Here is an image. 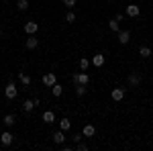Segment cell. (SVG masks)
Segmentation results:
<instances>
[{
    "label": "cell",
    "instance_id": "603a6c76",
    "mask_svg": "<svg viewBox=\"0 0 153 151\" xmlns=\"http://www.w3.org/2000/svg\"><path fill=\"white\" fill-rule=\"evenodd\" d=\"M76 94H78V96H84V94H86V86H84V84H76Z\"/></svg>",
    "mask_w": 153,
    "mask_h": 151
},
{
    "label": "cell",
    "instance_id": "f1b7e54d",
    "mask_svg": "<svg viewBox=\"0 0 153 151\" xmlns=\"http://www.w3.org/2000/svg\"><path fill=\"white\" fill-rule=\"evenodd\" d=\"M0 37H2V31H0Z\"/></svg>",
    "mask_w": 153,
    "mask_h": 151
},
{
    "label": "cell",
    "instance_id": "e0dca14e",
    "mask_svg": "<svg viewBox=\"0 0 153 151\" xmlns=\"http://www.w3.org/2000/svg\"><path fill=\"white\" fill-rule=\"evenodd\" d=\"M2 123H4V127H12V125L16 123V118H14V115H6Z\"/></svg>",
    "mask_w": 153,
    "mask_h": 151
},
{
    "label": "cell",
    "instance_id": "6da1fadb",
    "mask_svg": "<svg viewBox=\"0 0 153 151\" xmlns=\"http://www.w3.org/2000/svg\"><path fill=\"white\" fill-rule=\"evenodd\" d=\"M71 82H74V84H84V86H88V82H90V76H88V74H74V76H71Z\"/></svg>",
    "mask_w": 153,
    "mask_h": 151
},
{
    "label": "cell",
    "instance_id": "4fadbf2b",
    "mask_svg": "<svg viewBox=\"0 0 153 151\" xmlns=\"http://www.w3.org/2000/svg\"><path fill=\"white\" fill-rule=\"evenodd\" d=\"M43 123H47V125L55 123V115H53L51 110H45V112H43Z\"/></svg>",
    "mask_w": 153,
    "mask_h": 151
},
{
    "label": "cell",
    "instance_id": "484cf974",
    "mask_svg": "<svg viewBox=\"0 0 153 151\" xmlns=\"http://www.w3.org/2000/svg\"><path fill=\"white\" fill-rule=\"evenodd\" d=\"M76 149H80V151H86V149H88V145H86V143H76Z\"/></svg>",
    "mask_w": 153,
    "mask_h": 151
},
{
    "label": "cell",
    "instance_id": "7a4b0ae2",
    "mask_svg": "<svg viewBox=\"0 0 153 151\" xmlns=\"http://www.w3.org/2000/svg\"><path fill=\"white\" fill-rule=\"evenodd\" d=\"M4 94H6L8 100H14V98H16V84H14V82H8L6 88H4Z\"/></svg>",
    "mask_w": 153,
    "mask_h": 151
},
{
    "label": "cell",
    "instance_id": "5bb4252c",
    "mask_svg": "<svg viewBox=\"0 0 153 151\" xmlns=\"http://www.w3.org/2000/svg\"><path fill=\"white\" fill-rule=\"evenodd\" d=\"M35 106H37L35 100H23V110H25V112H31Z\"/></svg>",
    "mask_w": 153,
    "mask_h": 151
},
{
    "label": "cell",
    "instance_id": "9c48e42d",
    "mask_svg": "<svg viewBox=\"0 0 153 151\" xmlns=\"http://www.w3.org/2000/svg\"><path fill=\"white\" fill-rule=\"evenodd\" d=\"M25 45H27V49H37V47H39V39H37L35 35H29V39H27Z\"/></svg>",
    "mask_w": 153,
    "mask_h": 151
},
{
    "label": "cell",
    "instance_id": "ba28073f",
    "mask_svg": "<svg viewBox=\"0 0 153 151\" xmlns=\"http://www.w3.org/2000/svg\"><path fill=\"white\" fill-rule=\"evenodd\" d=\"M118 41L120 45H127L131 41V31H118Z\"/></svg>",
    "mask_w": 153,
    "mask_h": 151
},
{
    "label": "cell",
    "instance_id": "2e32d148",
    "mask_svg": "<svg viewBox=\"0 0 153 151\" xmlns=\"http://www.w3.org/2000/svg\"><path fill=\"white\" fill-rule=\"evenodd\" d=\"M59 129H61V131H70L71 129L70 118H61V121H59Z\"/></svg>",
    "mask_w": 153,
    "mask_h": 151
},
{
    "label": "cell",
    "instance_id": "5b68a950",
    "mask_svg": "<svg viewBox=\"0 0 153 151\" xmlns=\"http://www.w3.org/2000/svg\"><path fill=\"white\" fill-rule=\"evenodd\" d=\"M12 139H14V135H12L10 131H4V133L0 135V143H2L4 147H8V145L12 143Z\"/></svg>",
    "mask_w": 153,
    "mask_h": 151
},
{
    "label": "cell",
    "instance_id": "52a82bcc",
    "mask_svg": "<svg viewBox=\"0 0 153 151\" xmlns=\"http://www.w3.org/2000/svg\"><path fill=\"white\" fill-rule=\"evenodd\" d=\"M110 96H112L114 102H120V100L125 98V88H114V90L110 92Z\"/></svg>",
    "mask_w": 153,
    "mask_h": 151
},
{
    "label": "cell",
    "instance_id": "277c9868",
    "mask_svg": "<svg viewBox=\"0 0 153 151\" xmlns=\"http://www.w3.org/2000/svg\"><path fill=\"white\" fill-rule=\"evenodd\" d=\"M37 31H39V23H35V21H29L25 25V33L27 35H35Z\"/></svg>",
    "mask_w": 153,
    "mask_h": 151
},
{
    "label": "cell",
    "instance_id": "3957f363",
    "mask_svg": "<svg viewBox=\"0 0 153 151\" xmlns=\"http://www.w3.org/2000/svg\"><path fill=\"white\" fill-rule=\"evenodd\" d=\"M125 12H127V16H131V19H137V16L141 14V8H139L137 4H129Z\"/></svg>",
    "mask_w": 153,
    "mask_h": 151
},
{
    "label": "cell",
    "instance_id": "7402d4cb",
    "mask_svg": "<svg viewBox=\"0 0 153 151\" xmlns=\"http://www.w3.org/2000/svg\"><path fill=\"white\" fill-rule=\"evenodd\" d=\"M16 8L25 12L27 8H29V0H19V2H16Z\"/></svg>",
    "mask_w": 153,
    "mask_h": 151
},
{
    "label": "cell",
    "instance_id": "9a60e30c",
    "mask_svg": "<svg viewBox=\"0 0 153 151\" xmlns=\"http://www.w3.org/2000/svg\"><path fill=\"white\" fill-rule=\"evenodd\" d=\"M139 57H143V59H147V57H151V49L147 45H143L141 49H139Z\"/></svg>",
    "mask_w": 153,
    "mask_h": 151
},
{
    "label": "cell",
    "instance_id": "d4e9b609",
    "mask_svg": "<svg viewBox=\"0 0 153 151\" xmlns=\"http://www.w3.org/2000/svg\"><path fill=\"white\" fill-rule=\"evenodd\" d=\"M80 70H88V59H86V57L80 59Z\"/></svg>",
    "mask_w": 153,
    "mask_h": 151
},
{
    "label": "cell",
    "instance_id": "4316f807",
    "mask_svg": "<svg viewBox=\"0 0 153 151\" xmlns=\"http://www.w3.org/2000/svg\"><path fill=\"white\" fill-rule=\"evenodd\" d=\"M63 4H65V6H76V0H63Z\"/></svg>",
    "mask_w": 153,
    "mask_h": 151
},
{
    "label": "cell",
    "instance_id": "ac0fdd59",
    "mask_svg": "<svg viewBox=\"0 0 153 151\" xmlns=\"http://www.w3.org/2000/svg\"><path fill=\"white\" fill-rule=\"evenodd\" d=\"M51 94L57 98V96H61V94H63V88H61L59 84H53V86H51Z\"/></svg>",
    "mask_w": 153,
    "mask_h": 151
},
{
    "label": "cell",
    "instance_id": "ffe728a7",
    "mask_svg": "<svg viewBox=\"0 0 153 151\" xmlns=\"http://www.w3.org/2000/svg\"><path fill=\"white\" fill-rule=\"evenodd\" d=\"M19 80H21V84H23V86H29V84H31V76H27V74H23V71H21V74H19Z\"/></svg>",
    "mask_w": 153,
    "mask_h": 151
},
{
    "label": "cell",
    "instance_id": "44dd1931",
    "mask_svg": "<svg viewBox=\"0 0 153 151\" xmlns=\"http://www.w3.org/2000/svg\"><path fill=\"white\" fill-rule=\"evenodd\" d=\"M108 29H110V31H120V27H118V21L117 19H112V21H108Z\"/></svg>",
    "mask_w": 153,
    "mask_h": 151
},
{
    "label": "cell",
    "instance_id": "83f0119b",
    "mask_svg": "<svg viewBox=\"0 0 153 151\" xmlns=\"http://www.w3.org/2000/svg\"><path fill=\"white\" fill-rule=\"evenodd\" d=\"M82 137H84V135H74V137H71V141H74V143H80V141H82Z\"/></svg>",
    "mask_w": 153,
    "mask_h": 151
},
{
    "label": "cell",
    "instance_id": "8fae6325",
    "mask_svg": "<svg viewBox=\"0 0 153 151\" xmlns=\"http://www.w3.org/2000/svg\"><path fill=\"white\" fill-rule=\"evenodd\" d=\"M51 137H53V141H55L57 145H63V141H65V135H63V131H55Z\"/></svg>",
    "mask_w": 153,
    "mask_h": 151
},
{
    "label": "cell",
    "instance_id": "8992f818",
    "mask_svg": "<svg viewBox=\"0 0 153 151\" xmlns=\"http://www.w3.org/2000/svg\"><path fill=\"white\" fill-rule=\"evenodd\" d=\"M43 84H45V86H49V88H51L53 84H57V78H55V74H53V71L45 74V76H43Z\"/></svg>",
    "mask_w": 153,
    "mask_h": 151
},
{
    "label": "cell",
    "instance_id": "30bf717a",
    "mask_svg": "<svg viewBox=\"0 0 153 151\" xmlns=\"http://www.w3.org/2000/svg\"><path fill=\"white\" fill-rule=\"evenodd\" d=\"M82 135L84 137H94L96 135V127L94 125H86V127L82 129Z\"/></svg>",
    "mask_w": 153,
    "mask_h": 151
},
{
    "label": "cell",
    "instance_id": "d6986e66",
    "mask_svg": "<svg viewBox=\"0 0 153 151\" xmlns=\"http://www.w3.org/2000/svg\"><path fill=\"white\" fill-rule=\"evenodd\" d=\"M129 84L131 86H139V84H141V78H139L137 74H131L129 76Z\"/></svg>",
    "mask_w": 153,
    "mask_h": 151
},
{
    "label": "cell",
    "instance_id": "7c38bea8",
    "mask_svg": "<svg viewBox=\"0 0 153 151\" xmlns=\"http://www.w3.org/2000/svg\"><path fill=\"white\" fill-rule=\"evenodd\" d=\"M92 63H94L96 68H102V65H104V55H102V53H96L94 57H92Z\"/></svg>",
    "mask_w": 153,
    "mask_h": 151
},
{
    "label": "cell",
    "instance_id": "cb8c5ba5",
    "mask_svg": "<svg viewBox=\"0 0 153 151\" xmlns=\"http://www.w3.org/2000/svg\"><path fill=\"white\" fill-rule=\"evenodd\" d=\"M65 21H68V23H74V21H76V14H74V10H70L68 14H65Z\"/></svg>",
    "mask_w": 153,
    "mask_h": 151
}]
</instances>
